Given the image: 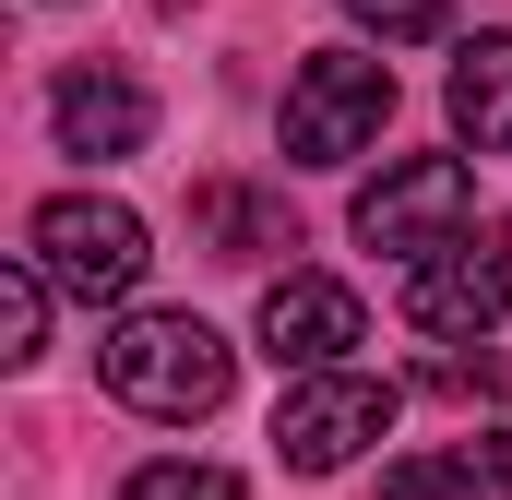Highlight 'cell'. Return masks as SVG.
I'll list each match as a JSON object with an SVG mask.
<instances>
[{"label":"cell","mask_w":512,"mask_h":500,"mask_svg":"<svg viewBox=\"0 0 512 500\" xmlns=\"http://www.w3.org/2000/svg\"><path fill=\"white\" fill-rule=\"evenodd\" d=\"M0 358H12V370L48 358V262H36V250L0 274Z\"/></svg>","instance_id":"7c38bea8"},{"label":"cell","mask_w":512,"mask_h":500,"mask_svg":"<svg viewBox=\"0 0 512 500\" xmlns=\"http://www.w3.org/2000/svg\"><path fill=\"white\" fill-rule=\"evenodd\" d=\"M96 381L120 393L131 417L191 429V417H215V405H227V334H215L203 310H131L120 334L96 346Z\"/></svg>","instance_id":"6da1fadb"},{"label":"cell","mask_w":512,"mask_h":500,"mask_svg":"<svg viewBox=\"0 0 512 500\" xmlns=\"http://www.w3.org/2000/svg\"><path fill=\"white\" fill-rule=\"evenodd\" d=\"M370 346V310H358V286H334V274H274L262 286V358L298 381V370H346Z\"/></svg>","instance_id":"52a82bcc"},{"label":"cell","mask_w":512,"mask_h":500,"mask_svg":"<svg viewBox=\"0 0 512 500\" xmlns=\"http://www.w3.org/2000/svg\"><path fill=\"white\" fill-rule=\"evenodd\" d=\"M120 500H239V477H227V465H191V453H167V465H143Z\"/></svg>","instance_id":"4fadbf2b"},{"label":"cell","mask_w":512,"mask_h":500,"mask_svg":"<svg viewBox=\"0 0 512 500\" xmlns=\"http://www.w3.org/2000/svg\"><path fill=\"white\" fill-rule=\"evenodd\" d=\"M191 227L227 250V262H262V250H286V215L262 203V191H239V179H215V191H191Z\"/></svg>","instance_id":"8fae6325"},{"label":"cell","mask_w":512,"mask_h":500,"mask_svg":"<svg viewBox=\"0 0 512 500\" xmlns=\"http://www.w3.org/2000/svg\"><path fill=\"white\" fill-rule=\"evenodd\" d=\"M382 429H393V381H370V370H298L286 405H274V453H286L298 477L358 465Z\"/></svg>","instance_id":"5b68a950"},{"label":"cell","mask_w":512,"mask_h":500,"mask_svg":"<svg viewBox=\"0 0 512 500\" xmlns=\"http://www.w3.org/2000/svg\"><path fill=\"white\" fill-rule=\"evenodd\" d=\"M453 131L477 155H512V24L453 48Z\"/></svg>","instance_id":"9c48e42d"},{"label":"cell","mask_w":512,"mask_h":500,"mask_svg":"<svg viewBox=\"0 0 512 500\" xmlns=\"http://www.w3.org/2000/svg\"><path fill=\"white\" fill-rule=\"evenodd\" d=\"M24 250L48 262L60 298H131V274H143V215L108 203V191H60V203L24 215Z\"/></svg>","instance_id":"3957f363"},{"label":"cell","mask_w":512,"mask_h":500,"mask_svg":"<svg viewBox=\"0 0 512 500\" xmlns=\"http://www.w3.org/2000/svg\"><path fill=\"white\" fill-rule=\"evenodd\" d=\"M48 120H60L72 155H143V143H155V96H143L131 72H60Z\"/></svg>","instance_id":"ba28073f"},{"label":"cell","mask_w":512,"mask_h":500,"mask_svg":"<svg viewBox=\"0 0 512 500\" xmlns=\"http://www.w3.org/2000/svg\"><path fill=\"white\" fill-rule=\"evenodd\" d=\"M382 120H393V72L382 60L322 48V60L286 72V167H346V155L382 143Z\"/></svg>","instance_id":"7a4b0ae2"},{"label":"cell","mask_w":512,"mask_h":500,"mask_svg":"<svg viewBox=\"0 0 512 500\" xmlns=\"http://www.w3.org/2000/svg\"><path fill=\"white\" fill-rule=\"evenodd\" d=\"M512 310V227H465L453 250H429V262H405V322L417 334H441V346H477L489 322Z\"/></svg>","instance_id":"8992f818"},{"label":"cell","mask_w":512,"mask_h":500,"mask_svg":"<svg viewBox=\"0 0 512 500\" xmlns=\"http://www.w3.org/2000/svg\"><path fill=\"white\" fill-rule=\"evenodd\" d=\"M346 24L382 36V48H429L441 36V0H346Z\"/></svg>","instance_id":"5bb4252c"},{"label":"cell","mask_w":512,"mask_h":500,"mask_svg":"<svg viewBox=\"0 0 512 500\" xmlns=\"http://www.w3.org/2000/svg\"><path fill=\"white\" fill-rule=\"evenodd\" d=\"M382 500H512V441H453V453H405Z\"/></svg>","instance_id":"30bf717a"},{"label":"cell","mask_w":512,"mask_h":500,"mask_svg":"<svg viewBox=\"0 0 512 500\" xmlns=\"http://www.w3.org/2000/svg\"><path fill=\"white\" fill-rule=\"evenodd\" d=\"M477 227V167L465 155H405L382 167L370 191H358V239L393 250V262H429V250H453Z\"/></svg>","instance_id":"277c9868"}]
</instances>
